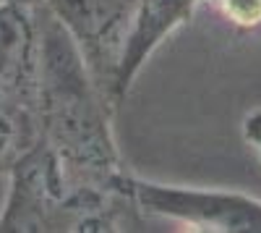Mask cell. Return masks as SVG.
Masks as SVG:
<instances>
[{
	"label": "cell",
	"mask_w": 261,
	"mask_h": 233,
	"mask_svg": "<svg viewBox=\"0 0 261 233\" xmlns=\"http://www.w3.org/2000/svg\"><path fill=\"white\" fill-rule=\"evenodd\" d=\"M39 58V142L73 192H123L125 165L110 129L113 108L53 11L34 6Z\"/></svg>",
	"instance_id": "cell-1"
},
{
	"label": "cell",
	"mask_w": 261,
	"mask_h": 233,
	"mask_svg": "<svg viewBox=\"0 0 261 233\" xmlns=\"http://www.w3.org/2000/svg\"><path fill=\"white\" fill-rule=\"evenodd\" d=\"M144 213L128 189H68L42 142L13 165L11 192L0 215V230H144Z\"/></svg>",
	"instance_id": "cell-2"
},
{
	"label": "cell",
	"mask_w": 261,
	"mask_h": 233,
	"mask_svg": "<svg viewBox=\"0 0 261 233\" xmlns=\"http://www.w3.org/2000/svg\"><path fill=\"white\" fill-rule=\"evenodd\" d=\"M125 189L144 215L175 220L193 230H251L261 233V202L238 192L191 189L125 176Z\"/></svg>",
	"instance_id": "cell-3"
},
{
	"label": "cell",
	"mask_w": 261,
	"mask_h": 233,
	"mask_svg": "<svg viewBox=\"0 0 261 233\" xmlns=\"http://www.w3.org/2000/svg\"><path fill=\"white\" fill-rule=\"evenodd\" d=\"M42 3L71 34L97 89L115 110V74L134 24L136 0H42Z\"/></svg>",
	"instance_id": "cell-4"
},
{
	"label": "cell",
	"mask_w": 261,
	"mask_h": 233,
	"mask_svg": "<svg viewBox=\"0 0 261 233\" xmlns=\"http://www.w3.org/2000/svg\"><path fill=\"white\" fill-rule=\"evenodd\" d=\"M196 3L199 0H136L134 24H130L125 48L120 55V66L115 74V89H113L115 110L128 97L130 84H134V79L144 68L149 55L175 29H180L183 24L191 21Z\"/></svg>",
	"instance_id": "cell-5"
},
{
	"label": "cell",
	"mask_w": 261,
	"mask_h": 233,
	"mask_svg": "<svg viewBox=\"0 0 261 233\" xmlns=\"http://www.w3.org/2000/svg\"><path fill=\"white\" fill-rule=\"evenodd\" d=\"M204 3L238 29H258L261 27V0H204Z\"/></svg>",
	"instance_id": "cell-6"
},
{
	"label": "cell",
	"mask_w": 261,
	"mask_h": 233,
	"mask_svg": "<svg viewBox=\"0 0 261 233\" xmlns=\"http://www.w3.org/2000/svg\"><path fill=\"white\" fill-rule=\"evenodd\" d=\"M243 136L256 150V155L261 157V110H253V113L246 115V121H243Z\"/></svg>",
	"instance_id": "cell-7"
},
{
	"label": "cell",
	"mask_w": 261,
	"mask_h": 233,
	"mask_svg": "<svg viewBox=\"0 0 261 233\" xmlns=\"http://www.w3.org/2000/svg\"><path fill=\"white\" fill-rule=\"evenodd\" d=\"M42 0H0V6H21V8H34Z\"/></svg>",
	"instance_id": "cell-8"
}]
</instances>
